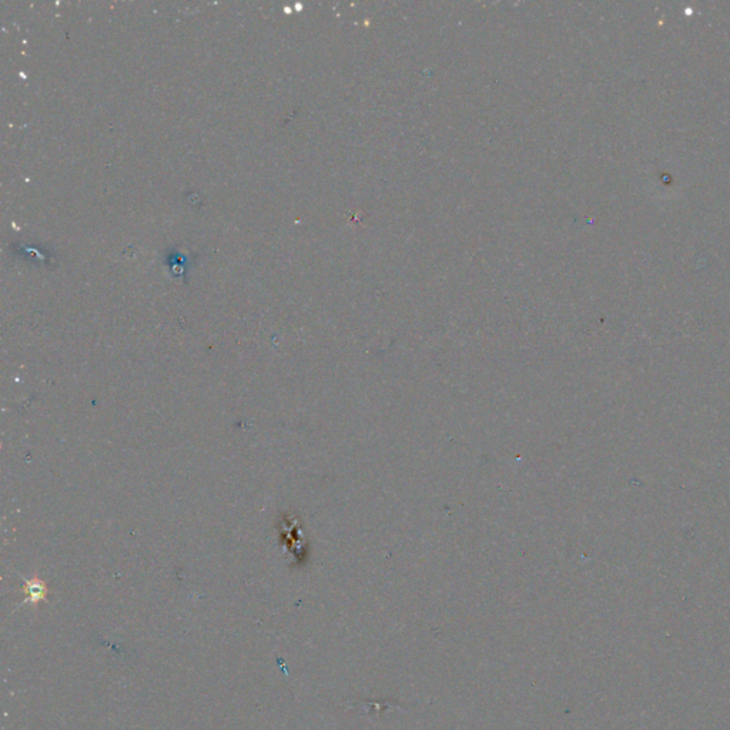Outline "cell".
<instances>
[{"mask_svg": "<svg viewBox=\"0 0 730 730\" xmlns=\"http://www.w3.org/2000/svg\"><path fill=\"white\" fill-rule=\"evenodd\" d=\"M25 592L27 594V598L23 600V603H27V602H32V603H39L40 600H43L46 598V594H47V587L46 585L39 581V579H32V581H25ZM22 603V605H23Z\"/></svg>", "mask_w": 730, "mask_h": 730, "instance_id": "6da1fadb", "label": "cell"}]
</instances>
